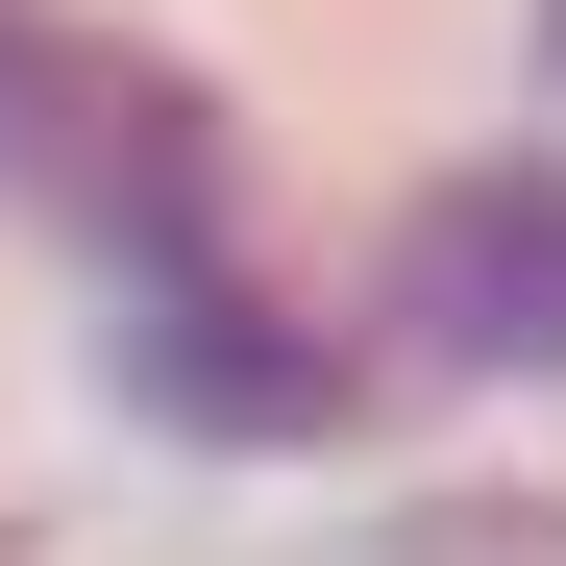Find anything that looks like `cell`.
<instances>
[{
  "instance_id": "7a4b0ae2",
  "label": "cell",
  "mask_w": 566,
  "mask_h": 566,
  "mask_svg": "<svg viewBox=\"0 0 566 566\" xmlns=\"http://www.w3.org/2000/svg\"><path fill=\"white\" fill-rule=\"evenodd\" d=\"M395 321L443 369H566V172H443L395 247Z\"/></svg>"
},
{
  "instance_id": "3957f363",
  "label": "cell",
  "mask_w": 566,
  "mask_h": 566,
  "mask_svg": "<svg viewBox=\"0 0 566 566\" xmlns=\"http://www.w3.org/2000/svg\"><path fill=\"white\" fill-rule=\"evenodd\" d=\"M74 99H99V74H50L25 25H0V172H25V124H74Z\"/></svg>"
},
{
  "instance_id": "6da1fadb",
  "label": "cell",
  "mask_w": 566,
  "mask_h": 566,
  "mask_svg": "<svg viewBox=\"0 0 566 566\" xmlns=\"http://www.w3.org/2000/svg\"><path fill=\"white\" fill-rule=\"evenodd\" d=\"M124 395L198 419V443H321V419H345V345H296L271 296H222L198 222H148V247H124Z\"/></svg>"
}]
</instances>
